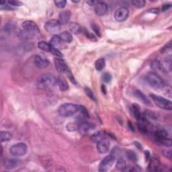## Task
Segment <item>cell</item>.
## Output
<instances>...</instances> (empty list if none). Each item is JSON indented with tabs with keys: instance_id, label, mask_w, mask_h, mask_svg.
I'll use <instances>...</instances> for the list:
<instances>
[{
	"instance_id": "1",
	"label": "cell",
	"mask_w": 172,
	"mask_h": 172,
	"mask_svg": "<svg viewBox=\"0 0 172 172\" xmlns=\"http://www.w3.org/2000/svg\"><path fill=\"white\" fill-rule=\"evenodd\" d=\"M56 84V78L51 73H44L38 78L36 85L40 90H50Z\"/></svg>"
},
{
	"instance_id": "2",
	"label": "cell",
	"mask_w": 172,
	"mask_h": 172,
	"mask_svg": "<svg viewBox=\"0 0 172 172\" xmlns=\"http://www.w3.org/2000/svg\"><path fill=\"white\" fill-rule=\"evenodd\" d=\"M79 106L71 103H65L59 106L58 112L63 117H70L78 112Z\"/></svg>"
},
{
	"instance_id": "3",
	"label": "cell",
	"mask_w": 172,
	"mask_h": 172,
	"mask_svg": "<svg viewBox=\"0 0 172 172\" xmlns=\"http://www.w3.org/2000/svg\"><path fill=\"white\" fill-rule=\"evenodd\" d=\"M146 80L148 83L155 89H161L165 87V83L160 75L154 72H150L146 75Z\"/></svg>"
},
{
	"instance_id": "4",
	"label": "cell",
	"mask_w": 172,
	"mask_h": 172,
	"mask_svg": "<svg viewBox=\"0 0 172 172\" xmlns=\"http://www.w3.org/2000/svg\"><path fill=\"white\" fill-rule=\"evenodd\" d=\"M150 97L153 99V101L155 102V104L160 108L168 110H171L172 109L171 102L169 99L153 93L150 94Z\"/></svg>"
},
{
	"instance_id": "5",
	"label": "cell",
	"mask_w": 172,
	"mask_h": 172,
	"mask_svg": "<svg viewBox=\"0 0 172 172\" xmlns=\"http://www.w3.org/2000/svg\"><path fill=\"white\" fill-rule=\"evenodd\" d=\"M28 151V147L24 142H18L17 144L12 145L10 148V152L11 154L16 157H20L26 154Z\"/></svg>"
},
{
	"instance_id": "6",
	"label": "cell",
	"mask_w": 172,
	"mask_h": 172,
	"mask_svg": "<svg viewBox=\"0 0 172 172\" xmlns=\"http://www.w3.org/2000/svg\"><path fill=\"white\" fill-rule=\"evenodd\" d=\"M116 160L115 156L112 155H109L105 157L99 163V171L105 172L112 168L113 164L114 163Z\"/></svg>"
},
{
	"instance_id": "7",
	"label": "cell",
	"mask_w": 172,
	"mask_h": 172,
	"mask_svg": "<svg viewBox=\"0 0 172 172\" xmlns=\"http://www.w3.org/2000/svg\"><path fill=\"white\" fill-rule=\"evenodd\" d=\"M61 24L60 22L56 20H48L44 24V28L50 34H54L59 32L61 30Z\"/></svg>"
},
{
	"instance_id": "8",
	"label": "cell",
	"mask_w": 172,
	"mask_h": 172,
	"mask_svg": "<svg viewBox=\"0 0 172 172\" xmlns=\"http://www.w3.org/2000/svg\"><path fill=\"white\" fill-rule=\"evenodd\" d=\"M129 15V11L127 7H121L118 8L115 12L114 18L115 20L119 22H122L128 18Z\"/></svg>"
},
{
	"instance_id": "9",
	"label": "cell",
	"mask_w": 172,
	"mask_h": 172,
	"mask_svg": "<svg viewBox=\"0 0 172 172\" xmlns=\"http://www.w3.org/2000/svg\"><path fill=\"white\" fill-rule=\"evenodd\" d=\"M22 27L25 32L28 34H34L39 32V28H38V26L36 23H34V22L31 20L24 21L22 23Z\"/></svg>"
},
{
	"instance_id": "10",
	"label": "cell",
	"mask_w": 172,
	"mask_h": 172,
	"mask_svg": "<svg viewBox=\"0 0 172 172\" xmlns=\"http://www.w3.org/2000/svg\"><path fill=\"white\" fill-rule=\"evenodd\" d=\"M35 66L39 69H44L49 65L50 62L48 59L42 55H37L35 56L34 59Z\"/></svg>"
},
{
	"instance_id": "11",
	"label": "cell",
	"mask_w": 172,
	"mask_h": 172,
	"mask_svg": "<svg viewBox=\"0 0 172 172\" xmlns=\"http://www.w3.org/2000/svg\"><path fill=\"white\" fill-rule=\"evenodd\" d=\"M108 10V7L106 4L102 1L97 2L94 6V11L97 16H102L106 14Z\"/></svg>"
},
{
	"instance_id": "12",
	"label": "cell",
	"mask_w": 172,
	"mask_h": 172,
	"mask_svg": "<svg viewBox=\"0 0 172 172\" xmlns=\"http://www.w3.org/2000/svg\"><path fill=\"white\" fill-rule=\"evenodd\" d=\"M110 145V142L109 140L106 138H104L98 142V144H97V149H98L99 153L104 154V153L108 151Z\"/></svg>"
},
{
	"instance_id": "13",
	"label": "cell",
	"mask_w": 172,
	"mask_h": 172,
	"mask_svg": "<svg viewBox=\"0 0 172 172\" xmlns=\"http://www.w3.org/2000/svg\"><path fill=\"white\" fill-rule=\"evenodd\" d=\"M96 128V126L92 123L90 122H82L78 126V130L82 134H85L90 131L93 130Z\"/></svg>"
},
{
	"instance_id": "14",
	"label": "cell",
	"mask_w": 172,
	"mask_h": 172,
	"mask_svg": "<svg viewBox=\"0 0 172 172\" xmlns=\"http://www.w3.org/2000/svg\"><path fill=\"white\" fill-rule=\"evenodd\" d=\"M54 63H55L56 69L59 72L64 73L67 71V66L66 63L61 57H55L54 59Z\"/></svg>"
},
{
	"instance_id": "15",
	"label": "cell",
	"mask_w": 172,
	"mask_h": 172,
	"mask_svg": "<svg viewBox=\"0 0 172 172\" xmlns=\"http://www.w3.org/2000/svg\"><path fill=\"white\" fill-rule=\"evenodd\" d=\"M20 164V160L17 159H6L4 162V165L7 169H13Z\"/></svg>"
},
{
	"instance_id": "16",
	"label": "cell",
	"mask_w": 172,
	"mask_h": 172,
	"mask_svg": "<svg viewBox=\"0 0 172 172\" xmlns=\"http://www.w3.org/2000/svg\"><path fill=\"white\" fill-rule=\"evenodd\" d=\"M71 13L69 10H65L61 12L59 14V21L60 22L61 24H66L69 22L71 19Z\"/></svg>"
},
{
	"instance_id": "17",
	"label": "cell",
	"mask_w": 172,
	"mask_h": 172,
	"mask_svg": "<svg viewBox=\"0 0 172 172\" xmlns=\"http://www.w3.org/2000/svg\"><path fill=\"white\" fill-rule=\"evenodd\" d=\"M151 68L156 72L155 73H157L159 75V74H164L166 72L165 70L163 69L161 62L158 61H154L152 62Z\"/></svg>"
},
{
	"instance_id": "18",
	"label": "cell",
	"mask_w": 172,
	"mask_h": 172,
	"mask_svg": "<svg viewBox=\"0 0 172 172\" xmlns=\"http://www.w3.org/2000/svg\"><path fill=\"white\" fill-rule=\"evenodd\" d=\"M133 112L134 116L135 117L136 119L139 121V122H142L145 121V117L141 114V111H140V108L138 104H133Z\"/></svg>"
},
{
	"instance_id": "19",
	"label": "cell",
	"mask_w": 172,
	"mask_h": 172,
	"mask_svg": "<svg viewBox=\"0 0 172 172\" xmlns=\"http://www.w3.org/2000/svg\"><path fill=\"white\" fill-rule=\"evenodd\" d=\"M155 139L157 143L162 145L163 146L171 147L172 145L171 140L168 139L167 136H157L155 137Z\"/></svg>"
},
{
	"instance_id": "20",
	"label": "cell",
	"mask_w": 172,
	"mask_h": 172,
	"mask_svg": "<svg viewBox=\"0 0 172 172\" xmlns=\"http://www.w3.org/2000/svg\"><path fill=\"white\" fill-rule=\"evenodd\" d=\"M134 95H135L136 98H138L139 100H141L143 104H146V105H150V99L148 98V97L145 96L141 91L136 90L135 91H134Z\"/></svg>"
},
{
	"instance_id": "21",
	"label": "cell",
	"mask_w": 172,
	"mask_h": 172,
	"mask_svg": "<svg viewBox=\"0 0 172 172\" xmlns=\"http://www.w3.org/2000/svg\"><path fill=\"white\" fill-rule=\"evenodd\" d=\"M56 83H57L59 88L62 91H64L68 90V83H67V81L64 79V77H59L58 78H56Z\"/></svg>"
},
{
	"instance_id": "22",
	"label": "cell",
	"mask_w": 172,
	"mask_h": 172,
	"mask_svg": "<svg viewBox=\"0 0 172 172\" xmlns=\"http://www.w3.org/2000/svg\"><path fill=\"white\" fill-rule=\"evenodd\" d=\"M70 32L73 34H79L82 32L83 28L77 22H71L69 24Z\"/></svg>"
},
{
	"instance_id": "23",
	"label": "cell",
	"mask_w": 172,
	"mask_h": 172,
	"mask_svg": "<svg viewBox=\"0 0 172 172\" xmlns=\"http://www.w3.org/2000/svg\"><path fill=\"white\" fill-rule=\"evenodd\" d=\"M62 40L61 39V38L58 35L55 34L52 37V39L50 40V44L53 47H55L56 48H59V47H61L62 45Z\"/></svg>"
},
{
	"instance_id": "24",
	"label": "cell",
	"mask_w": 172,
	"mask_h": 172,
	"mask_svg": "<svg viewBox=\"0 0 172 172\" xmlns=\"http://www.w3.org/2000/svg\"><path fill=\"white\" fill-rule=\"evenodd\" d=\"M104 138H106V133L104 131H98L91 136V139L93 142L98 143V142Z\"/></svg>"
},
{
	"instance_id": "25",
	"label": "cell",
	"mask_w": 172,
	"mask_h": 172,
	"mask_svg": "<svg viewBox=\"0 0 172 172\" xmlns=\"http://www.w3.org/2000/svg\"><path fill=\"white\" fill-rule=\"evenodd\" d=\"M59 36H60L61 39L62 40V41L64 42L70 43V42H71L72 40H73L72 34L68 31L63 32L62 33L60 34Z\"/></svg>"
},
{
	"instance_id": "26",
	"label": "cell",
	"mask_w": 172,
	"mask_h": 172,
	"mask_svg": "<svg viewBox=\"0 0 172 172\" xmlns=\"http://www.w3.org/2000/svg\"><path fill=\"white\" fill-rule=\"evenodd\" d=\"M38 47H39L40 49L46 51V52H50V53L53 48V47L50 44V43H48L44 41L39 42V44H38Z\"/></svg>"
},
{
	"instance_id": "27",
	"label": "cell",
	"mask_w": 172,
	"mask_h": 172,
	"mask_svg": "<svg viewBox=\"0 0 172 172\" xmlns=\"http://www.w3.org/2000/svg\"><path fill=\"white\" fill-rule=\"evenodd\" d=\"M0 137H1V142L9 141L12 139V134L8 131H1Z\"/></svg>"
},
{
	"instance_id": "28",
	"label": "cell",
	"mask_w": 172,
	"mask_h": 172,
	"mask_svg": "<svg viewBox=\"0 0 172 172\" xmlns=\"http://www.w3.org/2000/svg\"><path fill=\"white\" fill-rule=\"evenodd\" d=\"M105 66H106V61H105L104 59H99L96 61L95 63V67L96 70L100 71L102 69H104Z\"/></svg>"
},
{
	"instance_id": "29",
	"label": "cell",
	"mask_w": 172,
	"mask_h": 172,
	"mask_svg": "<svg viewBox=\"0 0 172 172\" xmlns=\"http://www.w3.org/2000/svg\"><path fill=\"white\" fill-rule=\"evenodd\" d=\"M145 116L146 118H149L151 120H157L159 117L157 112L151 111V110H145Z\"/></svg>"
},
{
	"instance_id": "30",
	"label": "cell",
	"mask_w": 172,
	"mask_h": 172,
	"mask_svg": "<svg viewBox=\"0 0 172 172\" xmlns=\"http://www.w3.org/2000/svg\"><path fill=\"white\" fill-rule=\"evenodd\" d=\"M116 168L120 171H125V169L126 168V161L122 158L119 159L117 161L116 165Z\"/></svg>"
},
{
	"instance_id": "31",
	"label": "cell",
	"mask_w": 172,
	"mask_h": 172,
	"mask_svg": "<svg viewBox=\"0 0 172 172\" xmlns=\"http://www.w3.org/2000/svg\"><path fill=\"white\" fill-rule=\"evenodd\" d=\"M82 32L85 34V36L87 37L88 39H90V40H91V41H93V42L98 41V39H97V36H96V35H94L93 34L91 33V32H89L87 30H86V29L83 28Z\"/></svg>"
},
{
	"instance_id": "32",
	"label": "cell",
	"mask_w": 172,
	"mask_h": 172,
	"mask_svg": "<svg viewBox=\"0 0 172 172\" xmlns=\"http://www.w3.org/2000/svg\"><path fill=\"white\" fill-rule=\"evenodd\" d=\"M126 155L128 157V159H130L131 161H134V162H136L138 160V157H137V155L135 152H134L133 150H128L126 151Z\"/></svg>"
},
{
	"instance_id": "33",
	"label": "cell",
	"mask_w": 172,
	"mask_h": 172,
	"mask_svg": "<svg viewBox=\"0 0 172 172\" xmlns=\"http://www.w3.org/2000/svg\"><path fill=\"white\" fill-rule=\"evenodd\" d=\"M16 24L13 22L7 24L6 25L4 26V32L5 33H10V32H12L13 30L16 28Z\"/></svg>"
},
{
	"instance_id": "34",
	"label": "cell",
	"mask_w": 172,
	"mask_h": 172,
	"mask_svg": "<svg viewBox=\"0 0 172 172\" xmlns=\"http://www.w3.org/2000/svg\"><path fill=\"white\" fill-rule=\"evenodd\" d=\"M132 4L136 8H142L146 4V1L144 0H134L132 1Z\"/></svg>"
},
{
	"instance_id": "35",
	"label": "cell",
	"mask_w": 172,
	"mask_h": 172,
	"mask_svg": "<svg viewBox=\"0 0 172 172\" xmlns=\"http://www.w3.org/2000/svg\"><path fill=\"white\" fill-rule=\"evenodd\" d=\"M84 90H85V93H86V95H87L89 98H90L91 99H92V100H93V101H95V102L96 101V98L95 97V95H94L93 92L90 88L86 87H85Z\"/></svg>"
},
{
	"instance_id": "36",
	"label": "cell",
	"mask_w": 172,
	"mask_h": 172,
	"mask_svg": "<svg viewBox=\"0 0 172 172\" xmlns=\"http://www.w3.org/2000/svg\"><path fill=\"white\" fill-rule=\"evenodd\" d=\"M78 112L80 113V114L82 115L83 118H88L89 117V114H88L87 110H86V108L84 106H79Z\"/></svg>"
},
{
	"instance_id": "37",
	"label": "cell",
	"mask_w": 172,
	"mask_h": 172,
	"mask_svg": "<svg viewBox=\"0 0 172 172\" xmlns=\"http://www.w3.org/2000/svg\"><path fill=\"white\" fill-rule=\"evenodd\" d=\"M102 79L103 80V82L105 83H109L112 79V76L109 73H104L102 75Z\"/></svg>"
},
{
	"instance_id": "38",
	"label": "cell",
	"mask_w": 172,
	"mask_h": 172,
	"mask_svg": "<svg viewBox=\"0 0 172 172\" xmlns=\"http://www.w3.org/2000/svg\"><path fill=\"white\" fill-rule=\"evenodd\" d=\"M55 5L58 8H60V9H63L67 4V1H64V0H59V1H55Z\"/></svg>"
},
{
	"instance_id": "39",
	"label": "cell",
	"mask_w": 172,
	"mask_h": 172,
	"mask_svg": "<svg viewBox=\"0 0 172 172\" xmlns=\"http://www.w3.org/2000/svg\"><path fill=\"white\" fill-rule=\"evenodd\" d=\"M50 53H52L53 55L56 56V57H62V56H63V55H62V53L60 52V50H59L58 48H56L55 47H53Z\"/></svg>"
},
{
	"instance_id": "40",
	"label": "cell",
	"mask_w": 172,
	"mask_h": 172,
	"mask_svg": "<svg viewBox=\"0 0 172 172\" xmlns=\"http://www.w3.org/2000/svg\"><path fill=\"white\" fill-rule=\"evenodd\" d=\"M6 2L10 6H20L22 5V3L19 1H16V0H11V1H7Z\"/></svg>"
},
{
	"instance_id": "41",
	"label": "cell",
	"mask_w": 172,
	"mask_h": 172,
	"mask_svg": "<svg viewBox=\"0 0 172 172\" xmlns=\"http://www.w3.org/2000/svg\"><path fill=\"white\" fill-rule=\"evenodd\" d=\"M78 128L77 126L75 125L74 123H69L68 125H67V129L68 131L73 132L75 131V130H77Z\"/></svg>"
},
{
	"instance_id": "42",
	"label": "cell",
	"mask_w": 172,
	"mask_h": 172,
	"mask_svg": "<svg viewBox=\"0 0 172 172\" xmlns=\"http://www.w3.org/2000/svg\"><path fill=\"white\" fill-rule=\"evenodd\" d=\"M171 42H169L165 46V47L162 48L161 52L163 53H165L168 52V51H169V50H171Z\"/></svg>"
},
{
	"instance_id": "43",
	"label": "cell",
	"mask_w": 172,
	"mask_h": 172,
	"mask_svg": "<svg viewBox=\"0 0 172 172\" xmlns=\"http://www.w3.org/2000/svg\"><path fill=\"white\" fill-rule=\"evenodd\" d=\"M91 27H92L93 30L96 32V34L98 35L99 36H101V34H100V30H99V27L96 25L95 24H92L91 25Z\"/></svg>"
},
{
	"instance_id": "44",
	"label": "cell",
	"mask_w": 172,
	"mask_h": 172,
	"mask_svg": "<svg viewBox=\"0 0 172 172\" xmlns=\"http://www.w3.org/2000/svg\"><path fill=\"white\" fill-rule=\"evenodd\" d=\"M163 153L164 156H165L166 157H168L169 159H170V160L172 159V153H171V150H164Z\"/></svg>"
},
{
	"instance_id": "45",
	"label": "cell",
	"mask_w": 172,
	"mask_h": 172,
	"mask_svg": "<svg viewBox=\"0 0 172 172\" xmlns=\"http://www.w3.org/2000/svg\"><path fill=\"white\" fill-rule=\"evenodd\" d=\"M67 75H68V77H69V79H70V81H71V82L73 83H74V84H76L77 82H76V81H75V79L73 75H72L71 72L70 71H68V69H67Z\"/></svg>"
},
{
	"instance_id": "46",
	"label": "cell",
	"mask_w": 172,
	"mask_h": 172,
	"mask_svg": "<svg viewBox=\"0 0 172 172\" xmlns=\"http://www.w3.org/2000/svg\"><path fill=\"white\" fill-rule=\"evenodd\" d=\"M138 127H139V130H141L142 133H146L147 132L146 126L143 125L142 123H141H141H139L138 125Z\"/></svg>"
},
{
	"instance_id": "47",
	"label": "cell",
	"mask_w": 172,
	"mask_h": 172,
	"mask_svg": "<svg viewBox=\"0 0 172 172\" xmlns=\"http://www.w3.org/2000/svg\"><path fill=\"white\" fill-rule=\"evenodd\" d=\"M171 4H165V5H163L162 9H161V10H162V12H165V11L168 10L169 8H171Z\"/></svg>"
},
{
	"instance_id": "48",
	"label": "cell",
	"mask_w": 172,
	"mask_h": 172,
	"mask_svg": "<svg viewBox=\"0 0 172 172\" xmlns=\"http://www.w3.org/2000/svg\"><path fill=\"white\" fill-rule=\"evenodd\" d=\"M134 144L136 145V147L138 148V149H142V145L139 143V142H134Z\"/></svg>"
},
{
	"instance_id": "49",
	"label": "cell",
	"mask_w": 172,
	"mask_h": 172,
	"mask_svg": "<svg viewBox=\"0 0 172 172\" xmlns=\"http://www.w3.org/2000/svg\"><path fill=\"white\" fill-rule=\"evenodd\" d=\"M102 91L104 94H106V86H105L104 85H102Z\"/></svg>"
},
{
	"instance_id": "50",
	"label": "cell",
	"mask_w": 172,
	"mask_h": 172,
	"mask_svg": "<svg viewBox=\"0 0 172 172\" xmlns=\"http://www.w3.org/2000/svg\"><path fill=\"white\" fill-rule=\"evenodd\" d=\"M149 12H152V13H157L159 12V9H155V8H154V9H151V10H149Z\"/></svg>"
},
{
	"instance_id": "51",
	"label": "cell",
	"mask_w": 172,
	"mask_h": 172,
	"mask_svg": "<svg viewBox=\"0 0 172 172\" xmlns=\"http://www.w3.org/2000/svg\"><path fill=\"white\" fill-rule=\"evenodd\" d=\"M128 126H129V128H130L131 130H133V131L134 130V128H133V125H132V124L130 122H128Z\"/></svg>"
},
{
	"instance_id": "52",
	"label": "cell",
	"mask_w": 172,
	"mask_h": 172,
	"mask_svg": "<svg viewBox=\"0 0 172 172\" xmlns=\"http://www.w3.org/2000/svg\"><path fill=\"white\" fill-rule=\"evenodd\" d=\"M86 3H87V4L90 5H93L94 4H95V1H86Z\"/></svg>"
}]
</instances>
